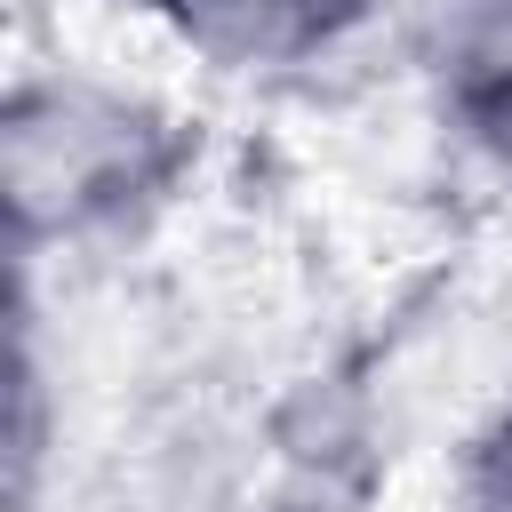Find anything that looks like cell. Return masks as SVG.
I'll list each match as a JSON object with an SVG mask.
<instances>
[{
	"label": "cell",
	"mask_w": 512,
	"mask_h": 512,
	"mask_svg": "<svg viewBox=\"0 0 512 512\" xmlns=\"http://www.w3.org/2000/svg\"><path fill=\"white\" fill-rule=\"evenodd\" d=\"M440 40L464 80H512V0H448Z\"/></svg>",
	"instance_id": "7a4b0ae2"
},
{
	"label": "cell",
	"mask_w": 512,
	"mask_h": 512,
	"mask_svg": "<svg viewBox=\"0 0 512 512\" xmlns=\"http://www.w3.org/2000/svg\"><path fill=\"white\" fill-rule=\"evenodd\" d=\"M128 144H136L128 112L56 88L48 104H24V112H16V136H8V184H16V200H24L32 216H40V208L64 216V200H88V184L104 176V160H120Z\"/></svg>",
	"instance_id": "6da1fadb"
}]
</instances>
